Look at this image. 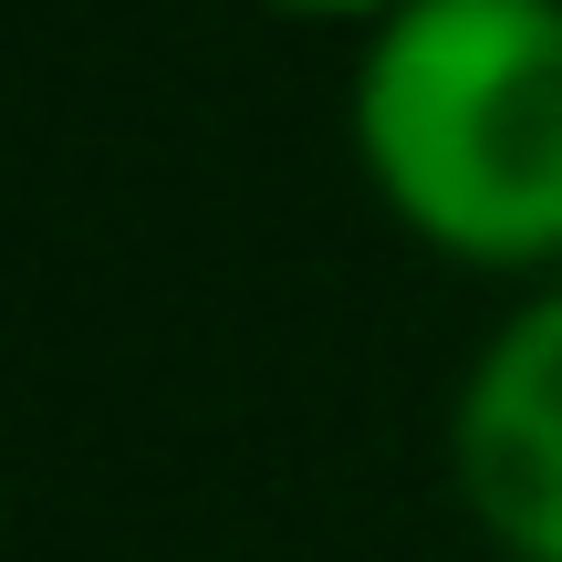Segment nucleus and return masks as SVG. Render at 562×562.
<instances>
[{
  "label": "nucleus",
  "mask_w": 562,
  "mask_h": 562,
  "mask_svg": "<svg viewBox=\"0 0 562 562\" xmlns=\"http://www.w3.org/2000/svg\"><path fill=\"white\" fill-rule=\"evenodd\" d=\"M375 209L490 281L562 271V0H406L344 83Z\"/></svg>",
  "instance_id": "1"
},
{
  "label": "nucleus",
  "mask_w": 562,
  "mask_h": 562,
  "mask_svg": "<svg viewBox=\"0 0 562 562\" xmlns=\"http://www.w3.org/2000/svg\"><path fill=\"white\" fill-rule=\"evenodd\" d=\"M448 480L501 562H562V271L469 355L448 396Z\"/></svg>",
  "instance_id": "2"
},
{
  "label": "nucleus",
  "mask_w": 562,
  "mask_h": 562,
  "mask_svg": "<svg viewBox=\"0 0 562 562\" xmlns=\"http://www.w3.org/2000/svg\"><path fill=\"white\" fill-rule=\"evenodd\" d=\"M281 21H323V32H375V21H396L406 0H261Z\"/></svg>",
  "instance_id": "3"
}]
</instances>
